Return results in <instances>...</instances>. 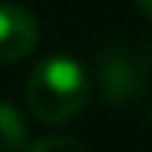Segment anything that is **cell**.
I'll return each instance as SVG.
<instances>
[{
	"label": "cell",
	"mask_w": 152,
	"mask_h": 152,
	"mask_svg": "<svg viewBox=\"0 0 152 152\" xmlns=\"http://www.w3.org/2000/svg\"><path fill=\"white\" fill-rule=\"evenodd\" d=\"M39 45V23L26 7L0 3V65L26 58Z\"/></svg>",
	"instance_id": "obj_3"
},
{
	"label": "cell",
	"mask_w": 152,
	"mask_h": 152,
	"mask_svg": "<svg viewBox=\"0 0 152 152\" xmlns=\"http://www.w3.org/2000/svg\"><path fill=\"white\" fill-rule=\"evenodd\" d=\"M23 152H91L84 142L71 139V136H45V139H36L29 142Z\"/></svg>",
	"instance_id": "obj_5"
},
{
	"label": "cell",
	"mask_w": 152,
	"mask_h": 152,
	"mask_svg": "<svg viewBox=\"0 0 152 152\" xmlns=\"http://www.w3.org/2000/svg\"><path fill=\"white\" fill-rule=\"evenodd\" d=\"M152 55L133 42H110L97 55V91L110 104H129L149 88Z\"/></svg>",
	"instance_id": "obj_2"
},
{
	"label": "cell",
	"mask_w": 152,
	"mask_h": 152,
	"mask_svg": "<svg viewBox=\"0 0 152 152\" xmlns=\"http://www.w3.org/2000/svg\"><path fill=\"white\" fill-rule=\"evenodd\" d=\"M29 142V126L16 104L0 100V152H23Z\"/></svg>",
	"instance_id": "obj_4"
},
{
	"label": "cell",
	"mask_w": 152,
	"mask_h": 152,
	"mask_svg": "<svg viewBox=\"0 0 152 152\" xmlns=\"http://www.w3.org/2000/svg\"><path fill=\"white\" fill-rule=\"evenodd\" d=\"M133 3L139 7V13H146V16L152 20V0H133Z\"/></svg>",
	"instance_id": "obj_6"
},
{
	"label": "cell",
	"mask_w": 152,
	"mask_h": 152,
	"mask_svg": "<svg viewBox=\"0 0 152 152\" xmlns=\"http://www.w3.org/2000/svg\"><path fill=\"white\" fill-rule=\"evenodd\" d=\"M91 97V78L84 65L71 55H49L36 61L23 84V100L29 117L39 123H71Z\"/></svg>",
	"instance_id": "obj_1"
}]
</instances>
